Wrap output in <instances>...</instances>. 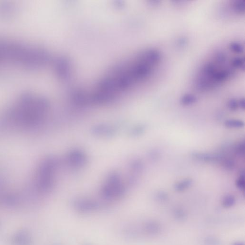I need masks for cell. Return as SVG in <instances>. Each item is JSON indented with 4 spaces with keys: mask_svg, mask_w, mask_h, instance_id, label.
<instances>
[{
    "mask_svg": "<svg viewBox=\"0 0 245 245\" xmlns=\"http://www.w3.org/2000/svg\"><path fill=\"white\" fill-rule=\"evenodd\" d=\"M160 54L154 49L140 52L107 72L91 93L96 104L112 102L120 94L148 79L158 66Z\"/></svg>",
    "mask_w": 245,
    "mask_h": 245,
    "instance_id": "cell-1",
    "label": "cell"
},
{
    "mask_svg": "<svg viewBox=\"0 0 245 245\" xmlns=\"http://www.w3.org/2000/svg\"><path fill=\"white\" fill-rule=\"evenodd\" d=\"M47 51L36 47L0 40V62H10L27 68H37L49 61Z\"/></svg>",
    "mask_w": 245,
    "mask_h": 245,
    "instance_id": "cell-2",
    "label": "cell"
},
{
    "mask_svg": "<svg viewBox=\"0 0 245 245\" xmlns=\"http://www.w3.org/2000/svg\"><path fill=\"white\" fill-rule=\"evenodd\" d=\"M235 61L228 65L226 56L224 53L215 54L200 72L197 80L198 88L203 90L209 89L227 80L232 74L234 70V66L229 67L228 65L234 63Z\"/></svg>",
    "mask_w": 245,
    "mask_h": 245,
    "instance_id": "cell-3",
    "label": "cell"
},
{
    "mask_svg": "<svg viewBox=\"0 0 245 245\" xmlns=\"http://www.w3.org/2000/svg\"><path fill=\"white\" fill-rule=\"evenodd\" d=\"M126 191V186L120 173L116 171H112L106 177L100 194L103 199L111 201L123 197Z\"/></svg>",
    "mask_w": 245,
    "mask_h": 245,
    "instance_id": "cell-4",
    "label": "cell"
},
{
    "mask_svg": "<svg viewBox=\"0 0 245 245\" xmlns=\"http://www.w3.org/2000/svg\"><path fill=\"white\" fill-rule=\"evenodd\" d=\"M65 161L71 169L79 170L86 166L88 158L84 151L79 149H74L68 152Z\"/></svg>",
    "mask_w": 245,
    "mask_h": 245,
    "instance_id": "cell-5",
    "label": "cell"
},
{
    "mask_svg": "<svg viewBox=\"0 0 245 245\" xmlns=\"http://www.w3.org/2000/svg\"><path fill=\"white\" fill-rule=\"evenodd\" d=\"M76 210L82 213H88L99 210L103 205L98 201L85 197L76 198L72 202Z\"/></svg>",
    "mask_w": 245,
    "mask_h": 245,
    "instance_id": "cell-6",
    "label": "cell"
},
{
    "mask_svg": "<svg viewBox=\"0 0 245 245\" xmlns=\"http://www.w3.org/2000/svg\"><path fill=\"white\" fill-rule=\"evenodd\" d=\"M91 133L94 136L100 137H111L117 133L116 127L109 124H98L91 128Z\"/></svg>",
    "mask_w": 245,
    "mask_h": 245,
    "instance_id": "cell-7",
    "label": "cell"
},
{
    "mask_svg": "<svg viewBox=\"0 0 245 245\" xmlns=\"http://www.w3.org/2000/svg\"><path fill=\"white\" fill-rule=\"evenodd\" d=\"M55 69L58 75L63 79L67 78L70 75V67L69 61L62 57L55 61Z\"/></svg>",
    "mask_w": 245,
    "mask_h": 245,
    "instance_id": "cell-8",
    "label": "cell"
}]
</instances>
